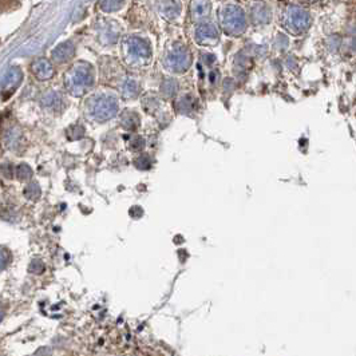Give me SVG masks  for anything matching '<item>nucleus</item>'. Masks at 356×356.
<instances>
[{"mask_svg": "<svg viewBox=\"0 0 356 356\" xmlns=\"http://www.w3.org/2000/svg\"><path fill=\"white\" fill-rule=\"evenodd\" d=\"M177 89H178V86H177L176 81L167 79V81L163 82L162 87H161V91H162V94L165 95V97H173V95L176 94Z\"/></svg>", "mask_w": 356, "mask_h": 356, "instance_id": "17", "label": "nucleus"}, {"mask_svg": "<svg viewBox=\"0 0 356 356\" xmlns=\"http://www.w3.org/2000/svg\"><path fill=\"white\" fill-rule=\"evenodd\" d=\"M0 122H1V117H0Z\"/></svg>", "mask_w": 356, "mask_h": 356, "instance_id": "24", "label": "nucleus"}, {"mask_svg": "<svg viewBox=\"0 0 356 356\" xmlns=\"http://www.w3.org/2000/svg\"><path fill=\"white\" fill-rule=\"evenodd\" d=\"M74 52H75V46L72 45L71 42H64L52 51V58L58 63H66L74 56Z\"/></svg>", "mask_w": 356, "mask_h": 356, "instance_id": "12", "label": "nucleus"}, {"mask_svg": "<svg viewBox=\"0 0 356 356\" xmlns=\"http://www.w3.org/2000/svg\"><path fill=\"white\" fill-rule=\"evenodd\" d=\"M190 63H192V55L189 52V49H186L185 46L181 43L171 46V49L167 51L163 60L165 67L174 74L185 72L190 67Z\"/></svg>", "mask_w": 356, "mask_h": 356, "instance_id": "4", "label": "nucleus"}, {"mask_svg": "<svg viewBox=\"0 0 356 356\" xmlns=\"http://www.w3.org/2000/svg\"><path fill=\"white\" fill-rule=\"evenodd\" d=\"M122 91H123V94L126 95V97L131 98V97H136V95L138 94L140 87H138V85H137L133 79H127V81L123 83Z\"/></svg>", "mask_w": 356, "mask_h": 356, "instance_id": "16", "label": "nucleus"}, {"mask_svg": "<svg viewBox=\"0 0 356 356\" xmlns=\"http://www.w3.org/2000/svg\"><path fill=\"white\" fill-rule=\"evenodd\" d=\"M16 174H18L19 180H23V181L30 180V178H31V176H32L31 167L28 166V165H26V163H23V165H19V166L16 167Z\"/></svg>", "mask_w": 356, "mask_h": 356, "instance_id": "19", "label": "nucleus"}, {"mask_svg": "<svg viewBox=\"0 0 356 356\" xmlns=\"http://www.w3.org/2000/svg\"><path fill=\"white\" fill-rule=\"evenodd\" d=\"M24 196L30 200H36L39 196H41V188L38 186V184H30L27 185V188L24 189Z\"/></svg>", "mask_w": 356, "mask_h": 356, "instance_id": "18", "label": "nucleus"}, {"mask_svg": "<svg viewBox=\"0 0 356 356\" xmlns=\"http://www.w3.org/2000/svg\"><path fill=\"white\" fill-rule=\"evenodd\" d=\"M94 83L93 67L86 62H79L72 66L66 77V87L75 97H81L90 89Z\"/></svg>", "mask_w": 356, "mask_h": 356, "instance_id": "2", "label": "nucleus"}, {"mask_svg": "<svg viewBox=\"0 0 356 356\" xmlns=\"http://www.w3.org/2000/svg\"><path fill=\"white\" fill-rule=\"evenodd\" d=\"M8 262V254L3 249H0V269H3Z\"/></svg>", "mask_w": 356, "mask_h": 356, "instance_id": "22", "label": "nucleus"}, {"mask_svg": "<svg viewBox=\"0 0 356 356\" xmlns=\"http://www.w3.org/2000/svg\"><path fill=\"white\" fill-rule=\"evenodd\" d=\"M220 22L222 31L230 36H239L247 30L245 14L237 5H226L221 11Z\"/></svg>", "mask_w": 356, "mask_h": 356, "instance_id": "3", "label": "nucleus"}, {"mask_svg": "<svg viewBox=\"0 0 356 356\" xmlns=\"http://www.w3.org/2000/svg\"><path fill=\"white\" fill-rule=\"evenodd\" d=\"M91 115L100 122H106L115 117L118 113V102L113 97L101 95L93 100L90 106Z\"/></svg>", "mask_w": 356, "mask_h": 356, "instance_id": "6", "label": "nucleus"}, {"mask_svg": "<svg viewBox=\"0 0 356 356\" xmlns=\"http://www.w3.org/2000/svg\"><path fill=\"white\" fill-rule=\"evenodd\" d=\"M42 271H45L43 262L39 261V260H34L31 262V265H30V272H32V273H41Z\"/></svg>", "mask_w": 356, "mask_h": 356, "instance_id": "21", "label": "nucleus"}, {"mask_svg": "<svg viewBox=\"0 0 356 356\" xmlns=\"http://www.w3.org/2000/svg\"><path fill=\"white\" fill-rule=\"evenodd\" d=\"M125 0H102L101 1V8L104 12H115L123 7Z\"/></svg>", "mask_w": 356, "mask_h": 356, "instance_id": "15", "label": "nucleus"}, {"mask_svg": "<svg viewBox=\"0 0 356 356\" xmlns=\"http://www.w3.org/2000/svg\"><path fill=\"white\" fill-rule=\"evenodd\" d=\"M158 11L167 20H174L181 12L180 0H159Z\"/></svg>", "mask_w": 356, "mask_h": 356, "instance_id": "9", "label": "nucleus"}, {"mask_svg": "<svg viewBox=\"0 0 356 356\" xmlns=\"http://www.w3.org/2000/svg\"><path fill=\"white\" fill-rule=\"evenodd\" d=\"M196 106L197 104L190 95H185L176 101V110H178L180 113H190L192 110L196 108Z\"/></svg>", "mask_w": 356, "mask_h": 356, "instance_id": "14", "label": "nucleus"}, {"mask_svg": "<svg viewBox=\"0 0 356 356\" xmlns=\"http://www.w3.org/2000/svg\"><path fill=\"white\" fill-rule=\"evenodd\" d=\"M3 316H4V313H3V311L0 309V321L3 320Z\"/></svg>", "mask_w": 356, "mask_h": 356, "instance_id": "23", "label": "nucleus"}, {"mask_svg": "<svg viewBox=\"0 0 356 356\" xmlns=\"http://www.w3.org/2000/svg\"><path fill=\"white\" fill-rule=\"evenodd\" d=\"M122 56L129 66L142 67L152 59V49L149 42L138 36H127L122 42Z\"/></svg>", "mask_w": 356, "mask_h": 356, "instance_id": "1", "label": "nucleus"}, {"mask_svg": "<svg viewBox=\"0 0 356 356\" xmlns=\"http://www.w3.org/2000/svg\"><path fill=\"white\" fill-rule=\"evenodd\" d=\"M190 18L193 22H201L210 15V1L209 0H192L190 1Z\"/></svg>", "mask_w": 356, "mask_h": 356, "instance_id": "8", "label": "nucleus"}, {"mask_svg": "<svg viewBox=\"0 0 356 356\" xmlns=\"http://www.w3.org/2000/svg\"><path fill=\"white\" fill-rule=\"evenodd\" d=\"M145 146V141L142 137H133L130 141V148L133 150H141Z\"/></svg>", "mask_w": 356, "mask_h": 356, "instance_id": "20", "label": "nucleus"}, {"mask_svg": "<svg viewBox=\"0 0 356 356\" xmlns=\"http://www.w3.org/2000/svg\"><path fill=\"white\" fill-rule=\"evenodd\" d=\"M121 123L122 126L125 127L126 130H136L137 127L140 126V117H138V114L134 113V111L126 110V111H123V114H122Z\"/></svg>", "mask_w": 356, "mask_h": 356, "instance_id": "13", "label": "nucleus"}, {"mask_svg": "<svg viewBox=\"0 0 356 356\" xmlns=\"http://www.w3.org/2000/svg\"><path fill=\"white\" fill-rule=\"evenodd\" d=\"M32 71L35 74V77L41 81H47L54 75V66L50 63L47 59H39L35 63L32 64Z\"/></svg>", "mask_w": 356, "mask_h": 356, "instance_id": "11", "label": "nucleus"}, {"mask_svg": "<svg viewBox=\"0 0 356 356\" xmlns=\"http://www.w3.org/2000/svg\"><path fill=\"white\" fill-rule=\"evenodd\" d=\"M194 38L199 45H216L218 41V30L212 23H201L196 28Z\"/></svg>", "mask_w": 356, "mask_h": 356, "instance_id": "7", "label": "nucleus"}, {"mask_svg": "<svg viewBox=\"0 0 356 356\" xmlns=\"http://www.w3.org/2000/svg\"><path fill=\"white\" fill-rule=\"evenodd\" d=\"M22 81V72L19 71V68H12L11 71L7 74V77L4 79V85H3V100H8V97L15 91V89L18 87V85Z\"/></svg>", "mask_w": 356, "mask_h": 356, "instance_id": "10", "label": "nucleus"}, {"mask_svg": "<svg viewBox=\"0 0 356 356\" xmlns=\"http://www.w3.org/2000/svg\"><path fill=\"white\" fill-rule=\"evenodd\" d=\"M311 24V19L309 15L306 14L305 11L300 7H289L283 19V26L288 32L293 35H300L305 31L306 28Z\"/></svg>", "mask_w": 356, "mask_h": 356, "instance_id": "5", "label": "nucleus"}]
</instances>
